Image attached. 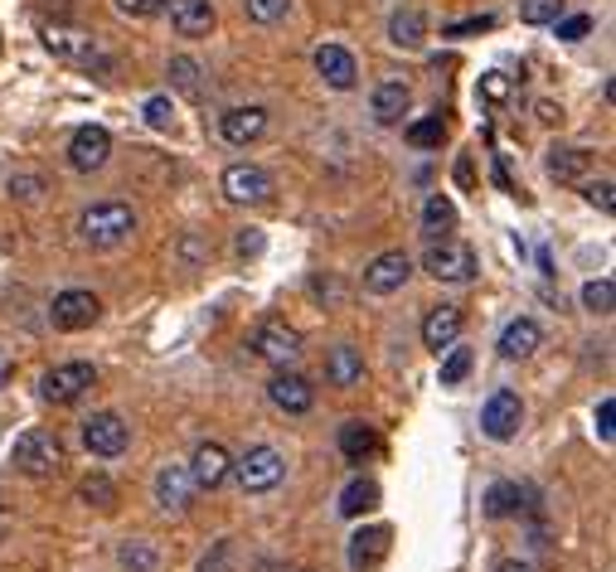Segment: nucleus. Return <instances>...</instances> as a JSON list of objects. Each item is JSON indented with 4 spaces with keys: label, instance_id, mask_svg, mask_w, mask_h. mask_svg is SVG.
Returning a JSON list of instances; mask_svg holds the SVG:
<instances>
[{
    "label": "nucleus",
    "instance_id": "1",
    "mask_svg": "<svg viewBox=\"0 0 616 572\" xmlns=\"http://www.w3.org/2000/svg\"><path fill=\"white\" fill-rule=\"evenodd\" d=\"M137 233V214H131V204H117V199H107V204H92L78 214V238H83V248H122L127 238Z\"/></svg>",
    "mask_w": 616,
    "mask_h": 572
},
{
    "label": "nucleus",
    "instance_id": "2",
    "mask_svg": "<svg viewBox=\"0 0 616 572\" xmlns=\"http://www.w3.org/2000/svg\"><path fill=\"white\" fill-rule=\"evenodd\" d=\"M16 465H20V475H30V481H49V475H59L63 471V442H59V432L24 428L16 436Z\"/></svg>",
    "mask_w": 616,
    "mask_h": 572
},
{
    "label": "nucleus",
    "instance_id": "3",
    "mask_svg": "<svg viewBox=\"0 0 616 572\" xmlns=\"http://www.w3.org/2000/svg\"><path fill=\"white\" fill-rule=\"evenodd\" d=\"M234 481L244 495H267V490H277L287 481V456L277 446H248L244 456L234 461Z\"/></svg>",
    "mask_w": 616,
    "mask_h": 572
},
{
    "label": "nucleus",
    "instance_id": "4",
    "mask_svg": "<svg viewBox=\"0 0 616 572\" xmlns=\"http://www.w3.org/2000/svg\"><path fill=\"white\" fill-rule=\"evenodd\" d=\"M423 272L427 277H437V282H451V287H461V282H471V277L480 272V262H476V252L457 243V238H441V243H433L423 252Z\"/></svg>",
    "mask_w": 616,
    "mask_h": 572
},
{
    "label": "nucleus",
    "instance_id": "5",
    "mask_svg": "<svg viewBox=\"0 0 616 572\" xmlns=\"http://www.w3.org/2000/svg\"><path fill=\"white\" fill-rule=\"evenodd\" d=\"M44 49L63 63H78V69H92V63L107 69L98 39H92L88 30H78V24H44Z\"/></svg>",
    "mask_w": 616,
    "mask_h": 572
},
{
    "label": "nucleus",
    "instance_id": "6",
    "mask_svg": "<svg viewBox=\"0 0 616 572\" xmlns=\"http://www.w3.org/2000/svg\"><path fill=\"white\" fill-rule=\"evenodd\" d=\"M252 350H258V359H267L272 369H291L301 359V335H297V325L282 321V315H267V321L252 330Z\"/></svg>",
    "mask_w": 616,
    "mask_h": 572
},
{
    "label": "nucleus",
    "instance_id": "7",
    "mask_svg": "<svg viewBox=\"0 0 616 572\" xmlns=\"http://www.w3.org/2000/svg\"><path fill=\"white\" fill-rule=\"evenodd\" d=\"M519 428H525V403H519V393L495 389L486 398V408H480V432H486L490 442H515Z\"/></svg>",
    "mask_w": 616,
    "mask_h": 572
},
{
    "label": "nucleus",
    "instance_id": "8",
    "mask_svg": "<svg viewBox=\"0 0 616 572\" xmlns=\"http://www.w3.org/2000/svg\"><path fill=\"white\" fill-rule=\"evenodd\" d=\"M92 364H83V359H73V364H53L44 379H39V398L44 403H53V408H69V403H78L88 389H92Z\"/></svg>",
    "mask_w": 616,
    "mask_h": 572
},
{
    "label": "nucleus",
    "instance_id": "9",
    "mask_svg": "<svg viewBox=\"0 0 616 572\" xmlns=\"http://www.w3.org/2000/svg\"><path fill=\"white\" fill-rule=\"evenodd\" d=\"M98 315H102V301L92 297V291H59L49 305V325L53 330H63V335H78V330H92L98 325Z\"/></svg>",
    "mask_w": 616,
    "mask_h": 572
},
{
    "label": "nucleus",
    "instance_id": "10",
    "mask_svg": "<svg viewBox=\"0 0 616 572\" xmlns=\"http://www.w3.org/2000/svg\"><path fill=\"white\" fill-rule=\"evenodd\" d=\"M83 446L92 451V456L112 461V456H122V451L131 446V428L117 418V412H92V418L83 422Z\"/></svg>",
    "mask_w": 616,
    "mask_h": 572
},
{
    "label": "nucleus",
    "instance_id": "11",
    "mask_svg": "<svg viewBox=\"0 0 616 572\" xmlns=\"http://www.w3.org/2000/svg\"><path fill=\"white\" fill-rule=\"evenodd\" d=\"M223 194H229L234 204H267V199L277 194V180L267 175L262 165L238 161V165L223 170Z\"/></svg>",
    "mask_w": 616,
    "mask_h": 572
},
{
    "label": "nucleus",
    "instance_id": "12",
    "mask_svg": "<svg viewBox=\"0 0 616 572\" xmlns=\"http://www.w3.org/2000/svg\"><path fill=\"white\" fill-rule=\"evenodd\" d=\"M413 277V258L408 252H379V258L365 268V291L369 297H394V291H404Z\"/></svg>",
    "mask_w": 616,
    "mask_h": 572
},
{
    "label": "nucleus",
    "instance_id": "13",
    "mask_svg": "<svg viewBox=\"0 0 616 572\" xmlns=\"http://www.w3.org/2000/svg\"><path fill=\"white\" fill-rule=\"evenodd\" d=\"M112 161V137H107V127H78L73 141H69V165L78 175H92V170H102Z\"/></svg>",
    "mask_w": 616,
    "mask_h": 572
},
{
    "label": "nucleus",
    "instance_id": "14",
    "mask_svg": "<svg viewBox=\"0 0 616 572\" xmlns=\"http://www.w3.org/2000/svg\"><path fill=\"white\" fill-rule=\"evenodd\" d=\"M267 398H272V408H277V412H287V418H301V412H311V408H316V389H311V379L291 374V369H277L272 383H267Z\"/></svg>",
    "mask_w": 616,
    "mask_h": 572
},
{
    "label": "nucleus",
    "instance_id": "15",
    "mask_svg": "<svg viewBox=\"0 0 616 572\" xmlns=\"http://www.w3.org/2000/svg\"><path fill=\"white\" fill-rule=\"evenodd\" d=\"M185 471H190L195 490H219L223 481H229V471H234V456H229V451H223L219 442H199Z\"/></svg>",
    "mask_w": 616,
    "mask_h": 572
},
{
    "label": "nucleus",
    "instance_id": "16",
    "mask_svg": "<svg viewBox=\"0 0 616 572\" xmlns=\"http://www.w3.org/2000/svg\"><path fill=\"white\" fill-rule=\"evenodd\" d=\"M461 330H466V315H461V305H433V311L423 315V344L433 354L441 350H451V344L461 340Z\"/></svg>",
    "mask_w": 616,
    "mask_h": 572
},
{
    "label": "nucleus",
    "instance_id": "17",
    "mask_svg": "<svg viewBox=\"0 0 616 572\" xmlns=\"http://www.w3.org/2000/svg\"><path fill=\"white\" fill-rule=\"evenodd\" d=\"M316 73L326 78V88H335V92H350L359 83V63L345 44H320L316 49Z\"/></svg>",
    "mask_w": 616,
    "mask_h": 572
},
{
    "label": "nucleus",
    "instance_id": "18",
    "mask_svg": "<svg viewBox=\"0 0 616 572\" xmlns=\"http://www.w3.org/2000/svg\"><path fill=\"white\" fill-rule=\"evenodd\" d=\"M593 165H597V151H587V145H554V151H548V175H554L558 184L587 180Z\"/></svg>",
    "mask_w": 616,
    "mask_h": 572
},
{
    "label": "nucleus",
    "instance_id": "19",
    "mask_svg": "<svg viewBox=\"0 0 616 572\" xmlns=\"http://www.w3.org/2000/svg\"><path fill=\"white\" fill-rule=\"evenodd\" d=\"M219 131L229 145H252L267 137V108H229L219 117Z\"/></svg>",
    "mask_w": 616,
    "mask_h": 572
},
{
    "label": "nucleus",
    "instance_id": "20",
    "mask_svg": "<svg viewBox=\"0 0 616 572\" xmlns=\"http://www.w3.org/2000/svg\"><path fill=\"white\" fill-rule=\"evenodd\" d=\"M408 102H413V88L404 83V78H384V83L374 88V98H369V108H374V122H379V127H394V122H404Z\"/></svg>",
    "mask_w": 616,
    "mask_h": 572
},
{
    "label": "nucleus",
    "instance_id": "21",
    "mask_svg": "<svg viewBox=\"0 0 616 572\" xmlns=\"http://www.w3.org/2000/svg\"><path fill=\"white\" fill-rule=\"evenodd\" d=\"M195 495V481H190V471L185 465H160V475H156V504L166 514H180L185 504H190Z\"/></svg>",
    "mask_w": 616,
    "mask_h": 572
},
{
    "label": "nucleus",
    "instance_id": "22",
    "mask_svg": "<svg viewBox=\"0 0 616 572\" xmlns=\"http://www.w3.org/2000/svg\"><path fill=\"white\" fill-rule=\"evenodd\" d=\"M170 6V24L180 39H205L213 30V6L209 0H166Z\"/></svg>",
    "mask_w": 616,
    "mask_h": 572
},
{
    "label": "nucleus",
    "instance_id": "23",
    "mask_svg": "<svg viewBox=\"0 0 616 572\" xmlns=\"http://www.w3.org/2000/svg\"><path fill=\"white\" fill-rule=\"evenodd\" d=\"M326 379L335 389H355V383L365 379V354H359L355 344H335L326 354Z\"/></svg>",
    "mask_w": 616,
    "mask_h": 572
},
{
    "label": "nucleus",
    "instance_id": "24",
    "mask_svg": "<svg viewBox=\"0 0 616 572\" xmlns=\"http://www.w3.org/2000/svg\"><path fill=\"white\" fill-rule=\"evenodd\" d=\"M544 344V330L539 321H529V315H519V321L505 325V335H500V354L505 359H529L534 350Z\"/></svg>",
    "mask_w": 616,
    "mask_h": 572
},
{
    "label": "nucleus",
    "instance_id": "25",
    "mask_svg": "<svg viewBox=\"0 0 616 572\" xmlns=\"http://www.w3.org/2000/svg\"><path fill=\"white\" fill-rule=\"evenodd\" d=\"M388 39H394L398 49H423L427 39V16L423 10H394V20H388Z\"/></svg>",
    "mask_w": 616,
    "mask_h": 572
},
{
    "label": "nucleus",
    "instance_id": "26",
    "mask_svg": "<svg viewBox=\"0 0 616 572\" xmlns=\"http://www.w3.org/2000/svg\"><path fill=\"white\" fill-rule=\"evenodd\" d=\"M78 504H88V510H98V514H112L117 510V485L107 481L102 471H92L78 481Z\"/></svg>",
    "mask_w": 616,
    "mask_h": 572
},
{
    "label": "nucleus",
    "instance_id": "27",
    "mask_svg": "<svg viewBox=\"0 0 616 572\" xmlns=\"http://www.w3.org/2000/svg\"><path fill=\"white\" fill-rule=\"evenodd\" d=\"M374 504H379V485H374V481H365V475H355V481L340 490V514H345V519H359V514H369Z\"/></svg>",
    "mask_w": 616,
    "mask_h": 572
},
{
    "label": "nucleus",
    "instance_id": "28",
    "mask_svg": "<svg viewBox=\"0 0 616 572\" xmlns=\"http://www.w3.org/2000/svg\"><path fill=\"white\" fill-rule=\"evenodd\" d=\"M374 446H379V436H374V428L369 422H345L340 428V451H345V461H365V456H374Z\"/></svg>",
    "mask_w": 616,
    "mask_h": 572
},
{
    "label": "nucleus",
    "instance_id": "29",
    "mask_svg": "<svg viewBox=\"0 0 616 572\" xmlns=\"http://www.w3.org/2000/svg\"><path fill=\"white\" fill-rule=\"evenodd\" d=\"M6 194L20 199V204H39V199L49 194V184H44L39 170H10V175H6Z\"/></svg>",
    "mask_w": 616,
    "mask_h": 572
},
{
    "label": "nucleus",
    "instance_id": "30",
    "mask_svg": "<svg viewBox=\"0 0 616 572\" xmlns=\"http://www.w3.org/2000/svg\"><path fill=\"white\" fill-rule=\"evenodd\" d=\"M388 549V529H359V534L350 539V568H369L374 558H379Z\"/></svg>",
    "mask_w": 616,
    "mask_h": 572
},
{
    "label": "nucleus",
    "instance_id": "31",
    "mask_svg": "<svg viewBox=\"0 0 616 572\" xmlns=\"http://www.w3.org/2000/svg\"><path fill=\"white\" fill-rule=\"evenodd\" d=\"M519 500H525V490H519L515 481H495L486 490V514L490 519H510V514H519Z\"/></svg>",
    "mask_w": 616,
    "mask_h": 572
},
{
    "label": "nucleus",
    "instance_id": "32",
    "mask_svg": "<svg viewBox=\"0 0 616 572\" xmlns=\"http://www.w3.org/2000/svg\"><path fill=\"white\" fill-rule=\"evenodd\" d=\"M117 563H122L127 572H156L160 568V553L151 549V543H141V539H127L122 549H117Z\"/></svg>",
    "mask_w": 616,
    "mask_h": 572
},
{
    "label": "nucleus",
    "instance_id": "33",
    "mask_svg": "<svg viewBox=\"0 0 616 572\" xmlns=\"http://www.w3.org/2000/svg\"><path fill=\"white\" fill-rule=\"evenodd\" d=\"M457 223V204H451L447 194H427V204H423V229L427 233H441V229H451Z\"/></svg>",
    "mask_w": 616,
    "mask_h": 572
},
{
    "label": "nucleus",
    "instance_id": "34",
    "mask_svg": "<svg viewBox=\"0 0 616 572\" xmlns=\"http://www.w3.org/2000/svg\"><path fill=\"white\" fill-rule=\"evenodd\" d=\"M447 141V122H441V112L423 117V122L408 127V145H418V151H433V145Z\"/></svg>",
    "mask_w": 616,
    "mask_h": 572
},
{
    "label": "nucleus",
    "instance_id": "35",
    "mask_svg": "<svg viewBox=\"0 0 616 572\" xmlns=\"http://www.w3.org/2000/svg\"><path fill=\"white\" fill-rule=\"evenodd\" d=\"M583 305H587L593 315H612V305H616L612 277H597V282H587V287H583Z\"/></svg>",
    "mask_w": 616,
    "mask_h": 572
},
{
    "label": "nucleus",
    "instance_id": "36",
    "mask_svg": "<svg viewBox=\"0 0 616 572\" xmlns=\"http://www.w3.org/2000/svg\"><path fill=\"white\" fill-rule=\"evenodd\" d=\"M447 359H441V383L447 389H457V383L471 374V350H461V344H451V350H441Z\"/></svg>",
    "mask_w": 616,
    "mask_h": 572
},
{
    "label": "nucleus",
    "instance_id": "37",
    "mask_svg": "<svg viewBox=\"0 0 616 572\" xmlns=\"http://www.w3.org/2000/svg\"><path fill=\"white\" fill-rule=\"evenodd\" d=\"M519 20H525V24H554V20H564V0H519Z\"/></svg>",
    "mask_w": 616,
    "mask_h": 572
},
{
    "label": "nucleus",
    "instance_id": "38",
    "mask_svg": "<svg viewBox=\"0 0 616 572\" xmlns=\"http://www.w3.org/2000/svg\"><path fill=\"white\" fill-rule=\"evenodd\" d=\"M287 10H291V0H244V16L252 24H277V20H287Z\"/></svg>",
    "mask_w": 616,
    "mask_h": 572
},
{
    "label": "nucleus",
    "instance_id": "39",
    "mask_svg": "<svg viewBox=\"0 0 616 572\" xmlns=\"http://www.w3.org/2000/svg\"><path fill=\"white\" fill-rule=\"evenodd\" d=\"M166 73H170V83H176L180 92H190V98L199 92V63H195V59H185V54H180V59H170V69H166Z\"/></svg>",
    "mask_w": 616,
    "mask_h": 572
},
{
    "label": "nucleus",
    "instance_id": "40",
    "mask_svg": "<svg viewBox=\"0 0 616 572\" xmlns=\"http://www.w3.org/2000/svg\"><path fill=\"white\" fill-rule=\"evenodd\" d=\"M141 117H146V122H151L156 131H170V122H176V108H170V98H146Z\"/></svg>",
    "mask_w": 616,
    "mask_h": 572
},
{
    "label": "nucleus",
    "instance_id": "41",
    "mask_svg": "<svg viewBox=\"0 0 616 572\" xmlns=\"http://www.w3.org/2000/svg\"><path fill=\"white\" fill-rule=\"evenodd\" d=\"M554 30L564 44H578V39L593 34V16H568V20H554Z\"/></svg>",
    "mask_w": 616,
    "mask_h": 572
},
{
    "label": "nucleus",
    "instance_id": "42",
    "mask_svg": "<svg viewBox=\"0 0 616 572\" xmlns=\"http://www.w3.org/2000/svg\"><path fill=\"white\" fill-rule=\"evenodd\" d=\"M166 10V0H117V16H127V20H151Z\"/></svg>",
    "mask_w": 616,
    "mask_h": 572
},
{
    "label": "nucleus",
    "instance_id": "43",
    "mask_svg": "<svg viewBox=\"0 0 616 572\" xmlns=\"http://www.w3.org/2000/svg\"><path fill=\"white\" fill-rule=\"evenodd\" d=\"M587 199H593L602 214H612V209H616V184L612 180H593V184H587Z\"/></svg>",
    "mask_w": 616,
    "mask_h": 572
},
{
    "label": "nucleus",
    "instance_id": "44",
    "mask_svg": "<svg viewBox=\"0 0 616 572\" xmlns=\"http://www.w3.org/2000/svg\"><path fill=\"white\" fill-rule=\"evenodd\" d=\"M480 98H486V102H505V98H510V78H505V73H486V78H480Z\"/></svg>",
    "mask_w": 616,
    "mask_h": 572
},
{
    "label": "nucleus",
    "instance_id": "45",
    "mask_svg": "<svg viewBox=\"0 0 616 572\" xmlns=\"http://www.w3.org/2000/svg\"><path fill=\"white\" fill-rule=\"evenodd\" d=\"M597 436H602V442H616V403H612V398H602V403H597Z\"/></svg>",
    "mask_w": 616,
    "mask_h": 572
},
{
    "label": "nucleus",
    "instance_id": "46",
    "mask_svg": "<svg viewBox=\"0 0 616 572\" xmlns=\"http://www.w3.org/2000/svg\"><path fill=\"white\" fill-rule=\"evenodd\" d=\"M495 16H476V20H461V24H447V34L457 39V34H480V30H490Z\"/></svg>",
    "mask_w": 616,
    "mask_h": 572
},
{
    "label": "nucleus",
    "instance_id": "47",
    "mask_svg": "<svg viewBox=\"0 0 616 572\" xmlns=\"http://www.w3.org/2000/svg\"><path fill=\"white\" fill-rule=\"evenodd\" d=\"M238 252H244V258L262 252V233H258V229H244V233H238Z\"/></svg>",
    "mask_w": 616,
    "mask_h": 572
},
{
    "label": "nucleus",
    "instance_id": "48",
    "mask_svg": "<svg viewBox=\"0 0 616 572\" xmlns=\"http://www.w3.org/2000/svg\"><path fill=\"white\" fill-rule=\"evenodd\" d=\"M10 529H16V504H6V495H0V543L10 539Z\"/></svg>",
    "mask_w": 616,
    "mask_h": 572
},
{
    "label": "nucleus",
    "instance_id": "49",
    "mask_svg": "<svg viewBox=\"0 0 616 572\" xmlns=\"http://www.w3.org/2000/svg\"><path fill=\"white\" fill-rule=\"evenodd\" d=\"M539 122H548V127L564 122V108H554V102H539Z\"/></svg>",
    "mask_w": 616,
    "mask_h": 572
},
{
    "label": "nucleus",
    "instance_id": "50",
    "mask_svg": "<svg viewBox=\"0 0 616 572\" xmlns=\"http://www.w3.org/2000/svg\"><path fill=\"white\" fill-rule=\"evenodd\" d=\"M500 572H529V563H519V558H505Z\"/></svg>",
    "mask_w": 616,
    "mask_h": 572
}]
</instances>
